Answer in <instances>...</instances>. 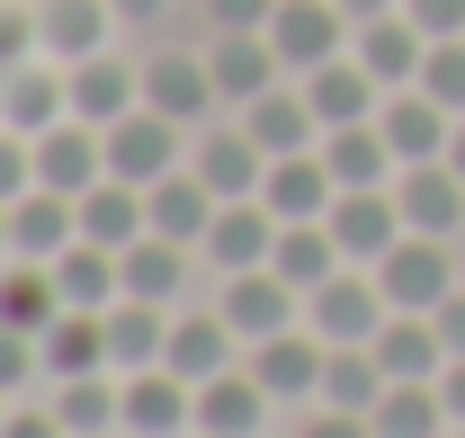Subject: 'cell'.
I'll use <instances>...</instances> for the list:
<instances>
[{"label": "cell", "mask_w": 465, "mask_h": 438, "mask_svg": "<svg viewBox=\"0 0 465 438\" xmlns=\"http://www.w3.org/2000/svg\"><path fill=\"white\" fill-rule=\"evenodd\" d=\"M206 72H215V99H224V116H242L260 90L295 81L287 63H278V45H269V27H215V36H206Z\"/></svg>", "instance_id": "3957f363"}, {"label": "cell", "mask_w": 465, "mask_h": 438, "mask_svg": "<svg viewBox=\"0 0 465 438\" xmlns=\"http://www.w3.org/2000/svg\"><path fill=\"white\" fill-rule=\"evenodd\" d=\"M171 0H116V18H162Z\"/></svg>", "instance_id": "bcb514c9"}, {"label": "cell", "mask_w": 465, "mask_h": 438, "mask_svg": "<svg viewBox=\"0 0 465 438\" xmlns=\"http://www.w3.org/2000/svg\"><path fill=\"white\" fill-rule=\"evenodd\" d=\"M349 55L367 63L385 90H411L420 81V55H430V36L411 27L403 9H385V18H358V36H349Z\"/></svg>", "instance_id": "d4e9b609"}, {"label": "cell", "mask_w": 465, "mask_h": 438, "mask_svg": "<svg viewBox=\"0 0 465 438\" xmlns=\"http://www.w3.org/2000/svg\"><path fill=\"white\" fill-rule=\"evenodd\" d=\"M108 27H116V0H36V55L54 63L108 55Z\"/></svg>", "instance_id": "cb8c5ba5"}, {"label": "cell", "mask_w": 465, "mask_h": 438, "mask_svg": "<svg viewBox=\"0 0 465 438\" xmlns=\"http://www.w3.org/2000/svg\"><path fill=\"white\" fill-rule=\"evenodd\" d=\"M295 438H376V421L367 412H331V403H304V412H287Z\"/></svg>", "instance_id": "f35d334b"}, {"label": "cell", "mask_w": 465, "mask_h": 438, "mask_svg": "<svg viewBox=\"0 0 465 438\" xmlns=\"http://www.w3.org/2000/svg\"><path fill=\"white\" fill-rule=\"evenodd\" d=\"M385 286H376V269H341V277H322L313 295H304V331L322 340V349H367L376 331H385Z\"/></svg>", "instance_id": "7a4b0ae2"}, {"label": "cell", "mask_w": 465, "mask_h": 438, "mask_svg": "<svg viewBox=\"0 0 465 438\" xmlns=\"http://www.w3.org/2000/svg\"><path fill=\"white\" fill-rule=\"evenodd\" d=\"M215 9V27H269L278 18V0H206Z\"/></svg>", "instance_id": "7bdbcfd3"}, {"label": "cell", "mask_w": 465, "mask_h": 438, "mask_svg": "<svg viewBox=\"0 0 465 438\" xmlns=\"http://www.w3.org/2000/svg\"><path fill=\"white\" fill-rule=\"evenodd\" d=\"M171 170H188V125L134 108L108 125V179H134V188H162Z\"/></svg>", "instance_id": "ba28073f"}, {"label": "cell", "mask_w": 465, "mask_h": 438, "mask_svg": "<svg viewBox=\"0 0 465 438\" xmlns=\"http://www.w3.org/2000/svg\"><path fill=\"white\" fill-rule=\"evenodd\" d=\"M143 108L171 116V125H215L224 116V99H215V72H206V45L197 55H179V45H162V55H143Z\"/></svg>", "instance_id": "5b68a950"}, {"label": "cell", "mask_w": 465, "mask_h": 438, "mask_svg": "<svg viewBox=\"0 0 465 438\" xmlns=\"http://www.w3.org/2000/svg\"><path fill=\"white\" fill-rule=\"evenodd\" d=\"M143 206H153V233H162V242H188V251H197L224 197H215V188H206L197 170H171L162 188H143Z\"/></svg>", "instance_id": "f546056e"}, {"label": "cell", "mask_w": 465, "mask_h": 438, "mask_svg": "<svg viewBox=\"0 0 465 438\" xmlns=\"http://www.w3.org/2000/svg\"><path fill=\"white\" fill-rule=\"evenodd\" d=\"M215 295V314H224L232 331H242V349H260V340H278V331L304 323V295H295L278 269H242V277H215L206 286Z\"/></svg>", "instance_id": "277c9868"}, {"label": "cell", "mask_w": 465, "mask_h": 438, "mask_svg": "<svg viewBox=\"0 0 465 438\" xmlns=\"http://www.w3.org/2000/svg\"><path fill=\"white\" fill-rule=\"evenodd\" d=\"M411 90H430L448 116H465V36H439L430 55H420V81Z\"/></svg>", "instance_id": "8d00e7d4"}, {"label": "cell", "mask_w": 465, "mask_h": 438, "mask_svg": "<svg viewBox=\"0 0 465 438\" xmlns=\"http://www.w3.org/2000/svg\"><path fill=\"white\" fill-rule=\"evenodd\" d=\"M108 179V134L99 125H81V116H63L36 134V188H63V197H81V188H99Z\"/></svg>", "instance_id": "e0dca14e"}, {"label": "cell", "mask_w": 465, "mask_h": 438, "mask_svg": "<svg viewBox=\"0 0 465 438\" xmlns=\"http://www.w3.org/2000/svg\"><path fill=\"white\" fill-rule=\"evenodd\" d=\"M72 206H81V242H99V251H134V242L153 233V206H143L134 179H99V188H81Z\"/></svg>", "instance_id": "484cf974"}, {"label": "cell", "mask_w": 465, "mask_h": 438, "mask_svg": "<svg viewBox=\"0 0 465 438\" xmlns=\"http://www.w3.org/2000/svg\"><path fill=\"white\" fill-rule=\"evenodd\" d=\"M197 438H206V430H197Z\"/></svg>", "instance_id": "db71d44e"}, {"label": "cell", "mask_w": 465, "mask_h": 438, "mask_svg": "<svg viewBox=\"0 0 465 438\" xmlns=\"http://www.w3.org/2000/svg\"><path fill=\"white\" fill-rule=\"evenodd\" d=\"M430 323H439V340H448V358H465V286L439 304V314H430Z\"/></svg>", "instance_id": "ee69618b"}, {"label": "cell", "mask_w": 465, "mask_h": 438, "mask_svg": "<svg viewBox=\"0 0 465 438\" xmlns=\"http://www.w3.org/2000/svg\"><path fill=\"white\" fill-rule=\"evenodd\" d=\"M63 116H72V90H63V63L45 55H27V63H9V72H0V125H9V134H45V125H63Z\"/></svg>", "instance_id": "d6986e66"}, {"label": "cell", "mask_w": 465, "mask_h": 438, "mask_svg": "<svg viewBox=\"0 0 465 438\" xmlns=\"http://www.w3.org/2000/svg\"><path fill=\"white\" fill-rule=\"evenodd\" d=\"M331 197H341V179H331V162H322V144H313V153H278L269 179H260V206H269L278 224H322Z\"/></svg>", "instance_id": "9a60e30c"}, {"label": "cell", "mask_w": 465, "mask_h": 438, "mask_svg": "<svg viewBox=\"0 0 465 438\" xmlns=\"http://www.w3.org/2000/svg\"><path fill=\"white\" fill-rule=\"evenodd\" d=\"M349 18H385V9H403V0H341Z\"/></svg>", "instance_id": "7dc6e473"}, {"label": "cell", "mask_w": 465, "mask_h": 438, "mask_svg": "<svg viewBox=\"0 0 465 438\" xmlns=\"http://www.w3.org/2000/svg\"><path fill=\"white\" fill-rule=\"evenodd\" d=\"M322 162H331L341 188H394V179H403V162H394V144H385L376 116H367V125H331V134H322Z\"/></svg>", "instance_id": "83f0119b"}, {"label": "cell", "mask_w": 465, "mask_h": 438, "mask_svg": "<svg viewBox=\"0 0 465 438\" xmlns=\"http://www.w3.org/2000/svg\"><path fill=\"white\" fill-rule=\"evenodd\" d=\"M269 438H295V430H269Z\"/></svg>", "instance_id": "816d5d0a"}, {"label": "cell", "mask_w": 465, "mask_h": 438, "mask_svg": "<svg viewBox=\"0 0 465 438\" xmlns=\"http://www.w3.org/2000/svg\"><path fill=\"white\" fill-rule=\"evenodd\" d=\"M63 90H72V116H81V125L108 134L116 116L143 108V63H125L116 45L108 55H81V63H63Z\"/></svg>", "instance_id": "7c38bea8"}, {"label": "cell", "mask_w": 465, "mask_h": 438, "mask_svg": "<svg viewBox=\"0 0 465 438\" xmlns=\"http://www.w3.org/2000/svg\"><path fill=\"white\" fill-rule=\"evenodd\" d=\"M394 206H403L411 233H430V242H465V179L448 162H411L394 179Z\"/></svg>", "instance_id": "2e32d148"}, {"label": "cell", "mask_w": 465, "mask_h": 438, "mask_svg": "<svg viewBox=\"0 0 465 438\" xmlns=\"http://www.w3.org/2000/svg\"><path fill=\"white\" fill-rule=\"evenodd\" d=\"M322 224H331V242H341V260H349V269H376V260H385V251H394V242L411 233V224H403V206H394V188H341Z\"/></svg>", "instance_id": "8fae6325"}, {"label": "cell", "mask_w": 465, "mask_h": 438, "mask_svg": "<svg viewBox=\"0 0 465 438\" xmlns=\"http://www.w3.org/2000/svg\"><path fill=\"white\" fill-rule=\"evenodd\" d=\"M448 170L465 179V116H457V134H448Z\"/></svg>", "instance_id": "c3c4849f"}, {"label": "cell", "mask_w": 465, "mask_h": 438, "mask_svg": "<svg viewBox=\"0 0 465 438\" xmlns=\"http://www.w3.org/2000/svg\"><path fill=\"white\" fill-rule=\"evenodd\" d=\"M0 260H9V206H0Z\"/></svg>", "instance_id": "681fc988"}, {"label": "cell", "mask_w": 465, "mask_h": 438, "mask_svg": "<svg viewBox=\"0 0 465 438\" xmlns=\"http://www.w3.org/2000/svg\"><path fill=\"white\" fill-rule=\"evenodd\" d=\"M376 286L394 314H439L465 286V242H430V233H403L385 260H376Z\"/></svg>", "instance_id": "6da1fadb"}, {"label": "cell", "mask_w": 465, "mask_h": 438, "mask_svg": "<svg viewBox=\"0 0 465 438\" xmlns=\"http://www.w3.org/2000/svg\"><path fill=\"white\" fill-rule=\"evenodd\" d=\"M269 269L287 277L295 295H313L322 277H341V242H331V224H278V251H269Z\"/></svg>", "instance_id": "d6a6232c"}, {"label": "cell", "mask_w": 465, "mask_h": 438, "mask_svg": "<svg viewBox=\"0 0 465 438\" xmlns=\"http://www.w3.org/2000/svg\"><path fill=\"white\" fill-rule=\"evenodd\" d=\"M0 421H9V393H0Z\"/></svg>", "instance_id": "f907efd6"}, {"label": "cell", "mask_w": 465, "mask_h": 438, "mask_svg": "<svg viewBox=\"0 0 465 438\" xmlns=\"http://www.w3.org/2000/svg\"><path fill=\"white\" fill-rule=\"evenodd\" d=\"M376 125H385V144H394V162H448V134H457V116L439 108L430 90H385V108H376Z\"/></svg>", "instance_id": "44dd1931"}, {"label": "cell", "mask_w": 465, "mask_h": 438, "mask_svg": "<svg viewBox=\"0 0 465 438\" xmlns=\"http://www.w3.org/2000/svg\"><path fill=\"white\" fill-rule=\"evenodd\" d=\"M349 36H358V18H349L341 0H278V18H269V45H278V63H287L295 81L322 72L331 55H349Z\"/></svg>", "instance_id": "8992f818"}, {"label": "cell", "mask_w": 465, "mask_h": 438, "mask_svg": "<svg viewBox=\"0 0 465 438\" xmlns=\"http://www.w3.org/2000/svg\"><path fill=\"white\" fill-rule=\"evenodd\" d=\"M304 99H313L322 134H331V125H367V116L385 108V81H376L358 55H331L322 72H304Z\"/></svg>", "instance_id": "603a6c76"}, {"label": "cell", "mask_w": 465, "mask_h": 438, "mask_svg": "<svg viewBox=\"0 0 465 438\" xmlns=\"http://www.w3.org/2000/svg\"><path fill=\"white\" fill-rule=\"evenodd\" d=\"M439 403H448V430H465V358L439 367Z\"/></svg>", "instance_id": "f6af8a7d"}, {"label": "cell", "mask_w": 465, "mask_h": 438, "mask_svg": "<svg viewBox=\"0 0 465 438\" xmlns=\"http://www.w3.org/2000/svg\"><path fill=\"white\" fill-rule=\"evenodd\" d=\"M367 349H376V367L394 384H439V367H448V340H439L430 314H385V331Z\"/></svg>", "instance_id": "4316f807"}, {"label": "cell", "mask_w": 465, "mask_h": 438, "mask_svg": "<svg viewBox=\"0 0 465 438\" xmlns=\"http://www.w3.org/2000/svg\"><path fill=\"white\" fill-rule=\"evenodd\" d=\"M162 349H171V304H134V295H116V304H108V358H116V376L162 367Z\"/></svg>", "instance_id": "1f68e13d"}, {"label": "cell", "mask_w": 465, "mask_h": 438, "mask_svg": "<svg viewBox=\"0 0 465 438\" xmlns=\"http://www.w3.org/2000/svg\"><path fill=\"white\" fill-rule=\"evenodd\" d=\"M188 170H197V179L232 206V197H260L269 153L251 144V125H242V116H215V125H197V134H188Z\"/></svg>", "instance_id": "9c48e42d"}, {"label": "cell", "mask_w": 465, "mask_h": 438, "mask_svg": "<svg viewBox=\"0 0 465 438\" xmlns=\"http://www.w3.org/2000/svg\"><path fill=\"white\" fill-rule=\"evenodd\" d=\"M197 430L206 438H269V430H287V412H278V393L251 376V358H242V367L197 384Z\"/></svg>", "instance_id": "52a82bcc"}, {"label": "cell", "mask_w": 465, "mask_h": 438, "mask_svg": "<svg viewBox=\"0 0 465 438\" xmlns=\"http://www.w3.org/2000/svg\"><path fill=\"white\" fill-rule=\"evenodd\" d=\"M0 393H9V403H18V393H45V349H36V331L0 323Z\"/></svg>", "instance_id": "74e56055"}, {"label": "cell", "mask_w": 465, "mask_h": 438, "mask_svg": "<svg viewBox=\"0 0 465 438\" xmlns=\"http://www.w3.org/2000/svg\"><path fill=\"white\" fill-rule=\"evenodd\" d=\"M242 125H251V144L278 162V153H313L322 144V116H313V99H304V81H278V90H260L251 108H242Z\"/></svg>", "instance_id": "7402d4cb"}, {"label": "cell", "mask_w": 465, "mask_h": 438, "mask_svg": "<svg viewBox=\"0 0 465 438\" xmlns=\"http://www.w3.org/2000/svg\"><path fill=\"white\" fill-rule=\"evenodd\" d=\"M322 358H331V349L295 323V331H278V340H260V349H251V376L278 393V412H304V403L322 393Z\"/></svg>", "instance_id": "ac0fdd59"}, {"label": "cell", "mask_w": 465, "mask_h": 438, "mask_svg": "<svg viewBox=\"0 0 465 438\" xmlns=\"http://www.w3.org/2000/svg\"><path fill=\"white\" fill-rule=\"evenodd\" d=\"M81 242V206L63 188H27L9 197V260H63Z\"/></svg>", "instance_id": "ffe728a7"}, {"label": "cell", "mask_w": 465, "mask_h": 438, "mask_svg": "<svg viewBox=\"0 0 465 438\" xmlns=\"http://www.w3.org/2000/svg\"><path fill=\"white\" fill-rule=\"evenodd\" d=\"M0 438H72L54 421V403H45V393H18V403H9V421H0Z\"/></svg>", "instance_id": "60d3db41"}, {"label": "cell", "mask_w": 465, "mask_h": 438, "mask_svg": "<svg viewBox=\"0 0 465 438\" xmlns=\"http://www.w3.org/2000/svg\"><path fill=\"white\" fill-rule=\"evenodd\" d=\"M367 421L376 438H448V403H439V384H385Z\"/></svg>", "instance_id": "e575fe53"}, {"label": "cell", "mask_w": 465, "mask_h": 438, "mask_svg": "<svg viewBox=\"0 0 465 438\" xmlns=\"http://www.w3.org/2000/svg\"><path fill=\"white\" fill-rule=\"evenodd\" d=\"M54 286L72 314H108L116 295H125V277H116V251H99V242H72L54 260Z\"/></svg>", "instance_id": "836d02e7"}, {"label": "cell", "mask_w": 465, "mask_h": 438, "mask_svg": "<svg viewBox=\"0 0 465 438\" xmlns=\"http://www.w3.org/2000/svg\"><path fill=\"white\" fill-rule=\"evenodd\" d=\"M448 438H465V430H448Z\"/></svg>", "instance_id": "f5cc1de1"}, {"label": "cell", "mask_w": 465, "mask_h": 438, "mask_svg": "<svg viewBox=\"0 0 465 438\" xmlns=\"http://www.w3.org/2000/svg\"><path fill=\"white\" fill-rule=\"evenodd\" d=\"M36 349H45V384H63V376H99V367H116V358H108V314H54Z\"/></svg>", "instance_id": "4dcf8cb0"}, {"label": "cell", "mask_w": 465, "mask_h": 438, "mask_svg": "<svg viewBox=\"0 0 465 438\" xmlns=\"http://www.w3.org/2000/svg\"><path fill=\"white\" fill-rule=\"evenodd\" d=\"M385 367H376V349H331L322 358V393L313 403H331V412H376V393H385Z\"/></svg>", "instance_id": "d590c367"}, {"label": "cell", "mask_w": 465, "mask_h": 438, "mask_svg": "<svg viewBox=\"0 0 465 438\" xmlns=\"http://www.w3.org/2000/svg\"><path fill=\"white\" fill-rule=\"evenodd\" d=\"M54 314H72V304H63V286H54V260H0V323L45 340Z\"/></svg>", "instance_id": "f1b7e54d"}, {"label": "cell", "mask_w": 465, "mask_h": 438, "mask_svg": "<svg viewBox=\"0 0 465 438\" xmlns=\"http://www.w3.org/2000/svg\"><path fill=\"white\" fill-rule=\"evenodd\" d=\"M251 349H242V331L215 314V295H197V304H179L171 314V349H162V367L188 384H206V376H224V367H242Z\"/></svg>", "instance_id": "30bf717a"}, {"label": "cell", "mask_w": 465, "mask_h": 438, "mask_svg": "<svg viewBox=\"0 0 465 438\" xmlns=\"http://www.w3.org/2000/svg\"><path fill=\"white\" fill-rule=\"evenodd\" d=\"M125 438H197V384L171 367L125 376Z\"/></svg>", "instance_id": "5bb4252c"}, {"label": "cell", "mask_w": 465, "mask_h": 438, "mask_svg": "<svg viewBox=\"0 0 465 438\" xmlns=\"http://www.w3.org/2000/svg\"><path fill=\"white\" fill-rule=\"evenodd\" d=\"M269 251H278V215H269L260 197H232V206H215L206 242H197L206 277H242V269H269Z\"/></svg>", "instance_id": "4fadbf2b"}, {"label": "cell", "mask_w": 465, "mask_h": 438, "mask_svg": "<svg viewBox=\"0 0 465 438\" xmlns=\"http://www.w3.org/2000/svg\"><path fill=\"white\" fill-rule=\"evenodd\" d=\"M403 18L439 45V36H465V0H403Z\"/></svg>", "instance_id": "b9f144b4"}, {"label": "cell", "mask_w": 465, "mask_h": 438, "mask_svg": "<svg viewBox=\"0 0 465 438\" xmlns=\"http://www.w3.org/2000/svg\"><path fill=\"white\" fill-rule=\"evenodd\" d=\"M27 188H36V134H9L0 125V206L27 197Z\"/></svg>", "instance_id": "ab89813d"}]
</instances>
